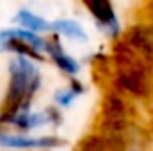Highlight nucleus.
Masks as SVG:
<instances>
[{
  "label": "nucleus",
  "instance_id": "nucleus-1",
  "mask_svg": "<svg viewBox=\"0 0 153 151\" xmlns=\"http://www.w3.org/2000/svg\"><path fill=\"white\" fill-rule=\"evenodd\" d=\"M9 89L4 100L0 123H11L18 112L29 110L30 100L41 84L38 68L25 57H16L9 64Z\"/></svg>",
  "mask_w": 153,
  "mask_h": 151
},
{
  "label": "nucleus",
  "instance_id": "nucleus-2",
  "mask_svg": "<svg viewBox=\"0 0 153 151\" xmlns=\"http://www.w3.org/2000/svg\"><path fill=\"white\" fill-rule=\"evenodd\" d=\"M82 2L102 29L109 30L111 34L117 32V21H116V14L111 0H82Z\"/></svg>",
  "mask_w": 153,
  "mask_h": 151
},
{
  "label": "nucleus",
  "instance_id": "nucleus-3",
  "mask_svg": "<svg viewBox=\"0 0 153 151\" xmlns=\"http://www.w3.org/2000/svg\"><path fill=\"white\" fill-rule=\"evenodd\" d=\"M128 43L134 50H137L143 57L153 61V27L152 25H137L130 29Z\"/></svg>",
  "mask_w": 153,
  "mask_h": 151
},
{
  "label": "nucleus",
  "instance_id": "nucleus-4",
  "mask_svg": "<svg viewBox=\"0 0 153 151\" xmlns=\"http://www.w3.org/2000/svg\"><path fill=\"white\" fill-rule=\"evenodd\" d=\"M0 144L7 148H23V150H32V148H53L64 144L62 139L57 137H43V139H25V137H13L0 133Z\"/></svg>",
  "mask_w": 153,
  "mask_h": 151
},
{
  "label": "nucleus",
  "instance_id": "nucleus-5",
  "mask_svg": "<svg viewBox=\"0 0 153 151\" xmlns=\"http://www.w3.org/2000/svg\"><path fill=\"white\" fill-rule=\"evenodd\" d=\"M45 52H48V53L52 55V59L55 61V64H57L62 71H66V73H70V75H75L76 71H78V64H76V61L75 59H71L70 55L64 53V50H62V46H61V43H59L57 36H53L50 41H46Z\"/></svg>",
  "mask_w": 153,
  "mask_h": 151
},
{
  "label": "nucleus",
  "instance_id": "nucleus-6",
  "mask_svg": "<svg viewBox=\"0 0 153 151\" xmlns=\"http://www.w3.org/2000/svg\"><path fill=\"white\" fill-rule=\"evenodd\" d=\"M14 21L20 23V25H23V27L29 29V30H41V32H43V30H50V29H52V23H48L46 20L39 18V16L29 13V11H25V9H22V11L14 16Z\"/></svg>",
  "mask_w": 153,
  "mask_h": 151
},
{
  "label": "nucleus",
  "instance_id": "nucleus-7",
  "mask_svg": "<svg viewBox=\"0 0 153 151\" xmlns=\"http://www.w3.org/2000/svg\"><path fill=\"white\" fill-rule=\"evenodd\" d=\"M52 30L55 32H61L68 38H73V39H80V41H85V32L84 29L73 21V20H59V21H53L52 23Z\"/></svg>",
  "mask_w": 153,
  "mask_h": 151
},
{
  "label": "nucleus",
  "instance_id": "nucleus-8",
  "mask_svg": "<svg viewBox=\"0 0 153 151\" xmlns=\"http://www.w3.org/2000/svg\"><path fill=\"white\" fill-rule=\"evenodd\" d=\"M76 94L71 91V89H68V91H61V93H57V96H55V100L61 103V105H70L71 103V100L75 98Z\"/></svg>",
  "mask_w": 153,
  "mask_h": 151
}]
</instances>
